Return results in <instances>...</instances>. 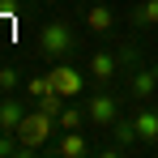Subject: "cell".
I'll return each instance as SVG.
<instances>
[{"label": "cell", "mask_w": 158, "mask_h": 158, "mask_svg": "<svg viewBox=\"0 0 158 158\" xmlns=\"http://www.w3.org/2000/svg\"><path fill=\"white\" fill-rule=\"evenodd\" d=\"M128 94H132V98H141V103H150V98L158 94V73L145 64V60H141L137 69H128Z\"/></svg>", "instance_id": "5b68a950"}, {"label": "cell", "mask_w": 158, "mask_h": 158, "mask_svg": "<svg viewBox=\"0 0 158 158\" xmlns=\"http://www.w3.org/2000/svg\"><path fill=\"white\" fill-rule=\"evenodd\" d=\"M39 52L47 56V60H64V56L77 52V34H73V26L64 22V17H52V22H43L39 26Z\"/></svg>", "instance_id": "6da1fadb"}, {"label": "cell", "mask_w": 158, "mask_h": 158, "mask_svg": "<svg viewBox=\"0 0 158 158\" xmlns=\"http://www.w3.org/2000/svg\"><path fill=\"white\" fill-rule=\"evenodd\" d=\"M128 22H132V26H141V30L158 26V0H137L132 13H128Z\"/></svg>", "instance_id": "7c38bea8"}, {"label": "cell", "mask_w": 158, "mask_h": 158, "mask_svg": "<svg viewBox=\"0 0 158 158\" xmlns=\"http://www.w3.org/2000/svg\"><path fill=\"white\" fill-rule=\"evenodd\" d=\"M22 4H26V0H0V13L13 17V13H22Z\"/></svg>", "instance_id": "e0dca14e"}, {"label": "cell", "mask_w": 158, "mask_h": 158, "mask_svg": "<svg viewBox=\"0 0 158 158\" xmlns=\"http://www.w3.org/2000/svg\"><path fill=\"white\" fill-rule=\"evenodd\" d=\"M22 120H26V103L17 94H4L0 98V132H17Z\"/></svg>", "instance_id": "52a82bcc"}, {"label": "cell", "mask_w": 158, "mask_h": 158, "mask_svg": "<svg viewBox=\"0 0 158 158\" xmlns=\"http://www.w3.org/2000/svg\"><path fill=\"white\" fill-rule=\"evenodd\" d=\"M132 120H137V137H141V145H154V141H158V107H154V103L137 107Z\"/></svg>", "instance_id": "8992f818"}, {"label": "cell", "mask_w": 158, "mask_h": 158, "mask_svg": "<svg viewBox=\"0 0 158 158\" xmlns=\"http://www.w3.org/2000/svg\"><path fill=\"white\" fill-rule=\"evenodd\" d=\"M56 128V115H47V111H26V120L17 124V141H22V154H34V150H43L47 145V137H52Z\"/></svg>", "instance_id": "7a4b0ae2"}, {"label": "cell", "mask_w": 158, "mask_h": 158, "mask_svg": "<svg viewBox=\"0 0 158 158\" xmlns=\"http://www.w3.org/2000/svg\"><path fill=\"white\" fill-rule=\"evenodd\" d=\"M85 69H90V77H94V81H111L115 73H120V56H115V52H94Z\"/></svg>", "instance_id": "ba28073f"}, {"label": "cell", "mask_w": 158, "mask_h": 158, "mask_svg": "<svg viewBox=\"0 0 158 158\" xmlns=\"http://www.w3.org/2000/svg\"><path fill=\"white\" fill-rule=\"evenodd\" d=\"M150 69H154V73H158V60H150Z\"/></svg>", "instance_id": "ac0fdd59"}, {"label": "cell", "mask_w": 158, "mask_h": 158, "mask_svg": "<svg viewBox=\"0 0 158 158\" xmlns=\"http://www.w3.org/2000/svg\"><path fill=\"white\" fill-rule=\"evenodd\" d=\"M85 128H111L115 120H120V103H115V94H85Z\"/></svg>", "instance_id": "3957f363"}, {"label": "cell", "mask_w": 158, "mask_h": 158, "mask_svg": "<svg viewBox=\"0 0 158 158\" xmlns=\"http://www.w3.org/2000/svg\"><path fill=\"white\" fill-rule=\"evenodd\" d=\"M64 103H69V98H64V94H56V90H47V94H39V98H34V107H39V111H47V115H60Z\"/></svg>", "instance_id": "5bb4252c"}, {"label": "cell", "mask_w": 158, "mask_h": 158, "mask_svg": "<svg viewBox=\"0 0 158 158\" xmlns=\"http://www.w3.org/2000/svg\"><path fill=\"white\" fill-rule=\"evenodd\" d=\"M85 30H94V34H111V30H115V13H111L107 4H90V9H85Z\"/></svg>", "instance_id": "30bf717a"}, {"label": "cell", "mask_w": 158, "mask_h": 158, "mask_svg": "<svg viewBox=\"0 0 158 158\" xmlns=\"http://www.w3.org/2000/svg\"><path fill=\"white\" fill-rule=\"evenodd\" d=\"M47 77H52L56 94H64V98H73V94H81V90H85V77H81L77 69H73V64H64V60H56Z\"/></svg>", "instance_id": "277c9868"}, {"label": "cell", "mask_w": 158, "mask_h": 158, "mask_svg": "<svg viewBox=\"0 0 158 158\" xmlns=\"http://www.w3.org/2000/svg\"><path fill=\"white\" fill-rule=\"evenodd\" d=\"M17 85H22V73H17L13 64H4V69H0V94H13Z\"/></svg>", "instance_id": "9a60e30c"}, {"label": "cell", "mask_w": 158, "mask_h": 158, "mask_svg": "<svg viewBox=\"0 0 158 158\" xmlns=\"http://www.w3.org/2000/svg\"><path fill=\"white\" fill-rule=\"evenodd\" d=\"M56 154H60V158H81V154H90L85 132H81V128H69L60 141H56Z\"/></svg>", "instance_id": "9c48e42d"}, {"label": "cell", "mask_w": 158, "mask_h": 158, "mask_svg": "<svg viewBox=\"0 0 158 158\" xmlns=\"http://www.w3.org/2000/svg\"><path fill=\"white\" fill-rule=\"evenodd\" d=\"M47 90H56L52 77H34V81H30V94H34V98H39V94H47Z\"/></svg>", "instance_id": "2e32d148"}, {"label": "cell", "mask_w": 158, "mask_h": 158, "mask_svg": "<svg viewBox=\"0 0 158 158\" xmlns=\"http://www.w3.org/2000/svg\"><path fill=\"white\" fill-rule=\"evenodd\" d=\"M111 137H115V150H128V145H141V137H137V120H124V115H120V120H115V124H111Z\"/></svg>", "instance_id": "8fae6325"}, {"label": "cell", "mask_w": 158, "mask_h": 158, "mask_svg": "<svg viewBox=\"0 0 158 158\" xmlns=\"http://www.w3.org/2000/svg\"><path fill=\"white\" fill-rule=\"evenodd\" d=\"M56 128H85V107H73V103H64V111L56 115Z\"/></svg>", "instance_id": "4fadbf2b"}]
</instances>
